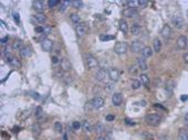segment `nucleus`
Masks as SVG:
<instances>
[{
    "label": "nucleus",
    "instance_id": "nucleus-3",
    "mask_svg": "<svg viewBox=\"0 0 188 140\" xmlns=\"http://www.w3.org/2000/svg\"><path fill=\"white\" fill-rule=\"evenodd\" d=\"M86 65H88L89 70H93L95 67H97L99 62L96 60V57H94L92 54L86 55Z\"/></svg>",
    "mask_w": 188,
    "mask_h": 140
},
{
    "label": "nucleus",
    "instance_id": "nucleus-1",
    "mask_svg": "<svg viewBox=\"0 0 188 140\" xmlns=\"http://www.w3.org/2000/svg\"><path fill=\"white\" fill-rule=\"evenodd\" d=\"M145 120L147 122V125L153 126V127H156L162 122V117L158 115H155V114H150V115H147L145 117Z\"/></svg>",
    "mask_w": 188,
    "mask_h": 140
},
{
    "label": "nucleus",
    "instance_id": "nucleus-41",
    "mask_svg": "<svg viewBox=\"0 0 188 140\" xmlns=\"http://www.w3.org/2000/svg\"><path fill=\"white\" fill-rule=\"evenodd\" d=\"M60 3V1H58V0H49L48 1V6L49 8H54L56 5H59Z\"/></svg>",
    "mask_w": 188,
    "mask_h": 140
},
{
    "label": "nucleus",
    "instance_id": "nucleus-49",
    "mask_svg": "<svg viewBox=\"0 0 188 140\" xmlns=\"http://www.w3.org/2000/svg\"><path fill=\"white\" fill-rule=\"evenodd\" d=\"M8 53H11V46H9V45H7L3 50V54H8Z\"/></svg>",
    "mask_w": 188,
    "mask_h": 140
},
{
    "label": "nucleus",
    "instance_id": "nucleus-20",
    "mask_svg": "<svg viewBox=\"0 0 188 140\" xmlns=\"http://www.w3.org/2000/svg\"><path fill=\"white\" fill-rule=\"evenodd\" d=\"M177 140H188V130L187 129H180V130H179Z\"/></svg>",
    "mask_w": 188,
    "mask_h": 140
},
{
    "label": "nucleus",
    "instance_id": "nucleus-53",
    "mask_svg": "<svg viewBox=\"0 0 188 140\" xmlns=\"http://www.w3.org/2000/svg\"><path fill=\"white\" fill-rule=\"evenodd\" d=\"M31 96L33 98H36V99H39V98H40L39 94H38V93H36V92H34V93H33V92H31Z\"/></svg>",
    "mask_w": 188,
    "mask_h": 140
},
{
    "label": "nucleus",
    "instance_id": "nucleus-31",
    "mask_svg": "<svg viewBox=\"0 0 188 140\" xmlns=\"http://www.w3.org/2000/svg\"><path fill=\"white\" fill-rule=\"evenodd\" d=\"M142 137H143L145 140H155V137L153 136V134H150L148 131H144V132L142 134Z\"/></svg>",
    "mask_w": 188,
    "mask_h": 140
},
{
    "label": "nucleus",
    "instance_id": "nucleus-44",
    "mask_svg": "<svg viewBox=\"0 0 188 140\" xmlns=\"http://www.w3.org/2000/svg\"><path fill=\"white\" fill-rule=\"evenodd\" d=\"M72 128H73L74 130H79V129L81 128V124L79 122H72Z\"/></svg>",
    "mask_w": 188,
    "mask_h": 140
},
{
    "label": "nucleus",
    "instance_id": "nucleus-29",
    "mask_svg": "<svg viewBox=\"0 0 188 140\" xmlns=\"http://www.w3.org/2000/svg\"><path fill=\"white\" fill-rule=\"evenodd\" d=\"M36 19H37L38 22H40V23H44L47 21V17L44 16L43 13H37L36 14Z\"/></svg>",
    "mask_w": 188,
    "mask_h": 140
},
{
    "label": "nucleus",
    "instance_id": "nucleus-16",
    "mask_svg": "<svg viewBox=\"0 0 188 140\" xmlns=\"http://www.w3.org/2000/svg\"><path fill=\"white\" fill-rule=\"evenodd\" d=\"M137 66L139 70H142V71H146L147 70V63H146V60H145V57H138L137 59Z\"/></svg>",
    "mask_w": 188,
    "mask_h": 140
},
{
    "label": "nucleus",
    "instance_id": "nucleus-32",
    "mask_svg": "<svg viewBox=\"0 0 188 140\" xmlns=\"http://www.w3.org/2000/svg\"><path fill=\"white\" fill-rule=\"evenodd\" d=\"M10 66H12V67H16V68H19V67H21V63L19 62V60L18 59H13L12 61L10 62V64H9Z\"/></svg>",
    "mask_w": 188,
    "mask_h": 140
},
{
    "label": "nucleus",
    "instance_id": "nucleus-5",
    "mask_svg": "<svg viewBox=\"0 0 188 140\" xmlns=\"http://www.w3.org/2000/svg\"><path fill=\"white\" fill-rule=\"evenodd\" d=\"M91 103H92V106H93L94 109H99V108H102L104 106L105 100H104V98L102 97H94L91 100Z\"/></svg>",
    "mask_w": 188,
    "mask_h": 140
},
{
    "label": "nucleus",
    "instance_id": "nucleus-37",
    "mask_svg": "<svg viewBox=\"0 0 188 140\" xmlns=\"http://www.w3.org/2000/svg\"><path fill=\"white\" fill-rule=\"evenodd\" d=\"M62 129H63V126H62V124L60 122H54V130L56 131H58V132H61L62 131Z\"/></svg>",
    "mask_w": 188,
    "mask_h": 140
},
{
    "label": "nucleus",
    "instance_id": "nucleus-34",
    "mask_svg": "<svg viewBox=\"0 0 188 140\" xmlns=\"http://www.w3.org/2000/svg\"><path fill=\"white\" fill-rule=\"evenodd\" d=\"M34 115H36V117H37V118L42 117V116H43V109H42V107L38 106L37 108H36V111H34Z\"/></svg>",
    "mask_w": 188,
    "mask_h": 140
},
{
    "label": "nucleus",
    "instance_id": "nucleus-36",
    "mask_svg": "<svg viewBox=\"0 0 188 140\" xmlns=\"http://www.w3.org/2000/svg\"><path fill=\"white\" fill-rule=\"evenodd\" d=\"M70 5H71V1H61L60 2V10L64 11L67 9V7L70 6Z\"/></svg>",
    "mask_w": 188,
    "mask_h": 140
},
{
    "label": "nucleus",
    "instance_id": "nucleus-9",
    "mask_svg": "<svg viewBox=\"0 0 188 140\" xmlns=\"http://www.w3.org/2000/svg\"><path fill=\"white\" fill-rule=\"evenodd\" d=\"M108 77L111 79L112 82H116V81H119V72L117 68H110L108 70Z\"/></svg>",
    "mask_w": 188,
    "mask_h": 140
},
{
    "label": "nucleus",
    "instance_id": "nucleus-23",
    "mask_svg": "<svg viewBox=\"0 0 188 140\" xmlns=\"http://www.w3.org/2000/svg\"><path fill=\"white\" fill-rule=\"evenodd\" d=\"M119 30L122 31L123 33H127V31H128V25H127V22H126L125 20H119Z\"/></svg>",
    "mask_w": 188,
    "mask_h": 140
},
{
    "label": "nucleus",
    "instance_id": "nucleus-11",
    "mask_svg": "<svg viewBox=\"0 0 188 140\" xmlns=\"http://www.w3.org/2000/svg\"><path fill=\"white\" fill-rule=\"evenodd\" d=\"M123 102V96L121 93H115L112 96V104L114 106H119Z\"/></svg>",
    "mask_w": 188,
    "mask_h": 140
},
{
    "label": "nucleus",
    "instance_id": "nucleus-6",
    "mask_svg": "<svg viewBox=\"0 0 188 140\" xmlns=\"http://www.w3.org/2000/svg\"><path fill=\"white\" fill-rule=\"evenodd\" d=\"M75 32H76V34L79 37L84 36L88 32V25H85V23H79V25H76V27H75Z\"/></svg>",
    "mask_w": 188,
    "mask_h": 140
},
{
    "label": "nucleus",
    "instance_id": "nucleus-35",
    "mask_svg": "<svg viewBox=\"0 0 188 140\" xmlns=\"http://www.w3.org/2000/svg\"><path fill=\"white\" fill-rule=\"evenodd\" d=\"M94 130H95L97 134H101V132L104 130V126H103L102 124H100V122H97V124L94 126Z\"/></svg>",
    "mask_w": 188,
    "mask_h": 140
},
{
    "label": "nucleus",
    "instance_id": "nucleus-47",
    "mask_svg": "<svg viewBox=\"0 0 188 140\" xmlns=\"http://www.w3.org/2000/svg\"><path fill=\"white\" fill-rule=\"evenodd\" d=\"M104 88L106 89V91H111L113 88V82H110V83H106L105 86H104Z\"/></svg>",
    "mask_w": 188,
    "mask_h": 140
},
{
    "label": "nucleus",
    "instance_id": "nucleus-57",
    "mask_svg": "<svg viewBox=\"0 0 188 140\" xmlns=\"http://www.w3.org/2000/svg\"><path fill=\"white\" fill-rule=\"evenodd\" d=\"M130 71H131V73H136V67H135V66L131 67V70H130Z\"/></svg>",
    "mask_w": 188,
    "mask_h": 140
},
{
    "label": "nucleus",
    "instance_id": "nucleus-4",
    "mask_svg": "<svg viewBox=\"0 0 188 140\" xmlns=\"http://www.w3.org/2000/svg\"><path fill=\"white\" fill-rule=\"evenodd\" d=\"M172 22H173V25H174L176 29H182L184 25H185V20H184L182 16H174L172 18Z\"/></svg>",
    "mask_w": 188,
    "mask_h": 140
},
{
    "label": "nucleus",
    "instance_id": "nucleus-43",
    "mask_svg": "<svg viewBox=\"0 0 188 140\" xmlns=\"http://www.w3.org/2000/svg\"><path fill=\"white\" fill-rule=\"evenodd\" d=\"M51 32H52V28H51V27H49V25L44 27V32H43L44 36H49Z\"/></svg>",
    "mask_w": 188,
    "mask_h": 140
},
{
    "label": "nucleus",
    "instance_id": "nucleus-17",
    "mask_svg": "<svg viewBox=\"0 0 188 140\" xmlns=\"http://www.w3.org/2000/svg\"><path fill=\"white\" fill-rule=\"evenodd\" d=\"M33 8H34L36 11H38V13H42V11L44 10V3L42 1H34L33 2Z\"/></svg>",
    "mask_w": 188,
    "mask_h": 140
},
{
    "label": "nucleus",
    "instance_id": "nucleus-21",
    "mask_svg": "<svg viewBox=\"0 0 188 140\" xmlns=\"http://www.w3.org/2000/svg\"><path fill=\"white\" fill-rule=\"evenodd\" d=\"M32 54V51L30 48H28V46H23L22 50L20 51V55L22 56V57H29V56H31Z\"/></svg>",
    "mask_w": 188,
    "mask_h": 140
},
{
    "label": "nucleus",
    "instance_id": "nucleus-19",
    "mask_svg": "<svg viewBox=\"0 0 188 140\" xmlns=\"http://www.w3.org/2000/svg\"><path fill=\"white\" fill-rule=\"evenodd\" d=\"M141 54L143 57H150L152 55H153V50L150 49V46H144V49L142 50V52H141Z\"/></svg>",
    "mask_w": 188,
    "mask_h": 140
},
{
    "label": "nucleus",
    "instance_id": "nucleus-15",
    "mask_svg": "<svg viewBox=\"0 0 188 140\" xmlns=\"http://www.w3.org/2000/svg\"><path fill=\"white\" fill-rule=\"evenodd\" d=\"M60 64H61V70L62 71H70L71 70V63H70V61L67 57L62 59L60 61Z\"/></svg>",
    "mask_w": 188,
    "mask_h": 140
},
{
    "label": "nucleus",
    "instance_id": "nucleus-55",
    "mask_svg": "<svg viewBox=\"0 0 188 140\" xmlns=\"http://www.w3.org/2000/svg\"><path fill=\"white\" fill-rule=\"evenodd\" d=\"M180 99H182L183 102H186V100H188V95H183L182 97H180Z\"/></svg>",
    "mask_w": 188,
    "mask_h": 140
},
{
    "label": "nucleus",
    "instance_id": "nucleus-54",
    "mask_svg": "<svg viewBox=\"0 0 188 140\" xmlns=\"http://www.w3.org/2000/svg\"><path fill=\"white\" fill-rule=\"evenodd\" d=\"M183 59H184V62L188 64V53H185V54L183 55Z\"/></svg>",
    "mask_w": 188,
    "mask_h": 140
},
{
    "label": "nucleus",
    "instance_id": "nucleus-51",
    "mask_svg": "<svg viewBox=\"0 0 188 140\" xmlns=\"http://www.w3.org/2000/svg\"><path fill=\"white\" fill-rule=\"evenodd\" d=\"M59 62H60V61H59V57H58L56 55L52 56V63H53V64H58Z\"/></svg>",
    "mask_w": 188,
    "mask_h": 140
},
{
    "label": "nucleus",
    "instance_id": "nucleus-56",
    "mask_svg": "<svg viewBox=\"0 0 188 140\" xmlns=\"http://www.w3.org/2000/svg\"><path fill=\"white\" fill-rule=\"evenodd\" d=\"M13 18H14V20H16V21H20V19H19V14L18 13H14V14H13Z\"/></svg>",
    "mask_w": 188,
    "mask_h": 140
},
{
    "label": "nucleus",
    "instance_id": "nucleus-18",
    "mask_svg": "<svg viewBox=\"0 0 188 140\" xmlns=\"http://www.w3.org/2000/svg\"><path fill=\"white\" fill-rule=\"evenodd\" d=\"M153 49L155 52H159L161 50H162V42H161V40L156 38V39H154V41H153Z\"/></svg>",
    "mask_w": 188,
    "mask_h": 140
},
{
    "label": "nucleus",
    "instance_id": "nucleus-28",
    "mask_svg": "<svg viewBox=\"0 0 188 140\" xmlns=\"http://www.w3.org/2000/svg\"><path fill=\"white\" fill-rule=\"evenodd\" d=\"M141 82L144 86H148L150 85V77L146 74H142L141 75Z\"/></svg>",
    "mask_w": 188,
    "mask_h": 140
},
{
    "label": "nucleus",
    "instance_id": "nucleus-7",
    "mask_svg": "<svg viewBox=\"0 0 188 140\" xmlns=\"http://www.w3.org/2000/svg\"><path fill=\"white\" fill-rule=\"evenodd\" d=\"M107 76H108V71L104 70V68H101V70L97 71V73L95 74V79L99 81V82H102V81H104L106 79Z\"/></svg>",
    "mask_w": 188,
    "mask_h": 140
},
{
    "label": "nucleus",
    "instance_id": "nucleus-50",
    "mask_svg": "<svg viewBox=\"0 0 188 140\" xmlns=\"http://www.w3.org/2000/svg\"><path fill=\"white\" fill-rule=\"evenodd\" d=\"M115 119V116L114 115H107L106 116V122H113Z\"/></svg>",
    "mask_w": 188,
    "mask_h": 140
},
{
    "label": "nucleus",
    "instance_id": "nucleus-60",
    "mask_svg": "<svg viewBox=\"0 0 188 140\" xmlns=\"http://www.w3.org/2000/svg\"><path fill=\"white\" fill-rule=\"evenodd\" d=\"M58 140H63V139H58Z\"/></svg>",
    "mask_w": 188,
    "mask_h": 140
},
{
    "label": "nucleus",
    "instance_id": "nucleus-39",
    "mask_svg": "<svg viewBox=\"0 0 188 140\" xmlns=\"http://www.w3.org/2000/svg\"><path fill=\"white\" fill-rule=\"evenodd\" d=\"M100 40L101 41H110V40H114V37L107 36V34H102V36H100Z\"/></svg>",
    "mask_w": 188,
    "mask_h": 140
},
{
    "label": "nucleus",
    "instance_id": "nucleus-2",
    "mask_svg": "<svg viewBox=\"0 0 188 140\" xmlns=\"http://www.w3.org/2000/svg\"><path fill=\"white\" fill-rule=\"evenodd\" d=\"M127 51V44L126 42H116L114 45V52L117 55H123L126 53Z\"/></svg>",
    "mask_w": 188,
    "mask_h": 140
},
{
    "label": "nucleus",
    "instance_id": "nucleus-26",
    "mask_svg": "<svg viewBox=\"0 0 188 140\" xmlns=\"http://www.w3.org/2000/svg\"><path fill=\"white\" fill-rule=\"evenodd\" d=\"M141 25H132V29H131V32H132V34H134V36H138L139 33H141Z\"/></svg>",
    "mask_w": 188,
    "mask_h": 140
},
{
    "label": "nucleus",
    "instance_id": "nucleus-27",
    "mask_svg": "<svg viewBox=\"0 0 188 140\" xmlns=\"http://www.w3.org/2000/svg\"><path fill=\"white\" fill-rule=\"evenodd\" d=\"M127 7H130L131 9H136L139 7V1H136V0H132V1H127L126 2Z\"/></svg>",
    "mask_w": 188,
    "mask_h": 140
},
{
    "label": "nucleus",
    "instance_id": "nucleus-30",
    "mask_svg": "<svg viewBox=\"0 0 188 140\" xmlns=\"http://www.w3.org/2000/svg\"><path fill=\"white\" fill-rule=\"evenodd\" d=\"M141 85H142V82H141V81H137V79H133V81H132L131 87L133 89H138V88L141 87Z\"/></svg>",
    "mask_w": 188,
    "mask_h": 140
},
{
    "label": "nucleus",
    "instance_id": "nucleus-25",
    "mask_svg": "<svg viewBox=\"0 0 188 140\" xmlns=\"http://www.w3.org/2000/svg\"><path fill=\"white\" fill-rule=\"evenodd\" d=\"M22 48H23V45H22V42L20 41V40H16L14 42H13L12 44V49L14 50V51H21L22 50Z\"/></svg>",
    "mask_w": 188,
    "mask_h": 140
},
{
    "label": "nucleus",
    "instance_id": "nucleus-8",
    "mask_svg": "<svg viewBox=\"0 0 188 140\" xmlns=\"http://www.w3.org/2000/svg\"><path fill=\"white\" fill-rule=\"evenodd\" d=\"M143 49H144V45H143V43L141 42V41H134V42L132 43V45H131L132 52L138 53V52H142V50Z\"/></svg>",
    "mask_w": 188,
    "mask_h": 140
},
{
    "label": "nucleus",
    "instance_id": "nucleus-45",
    "mask_svg": "<svg viewBox=\"0 0 188 140\" xmlns=\"http://www.w3.org/2000/svg\"><path fill=\"white\" fill-rule=\"evenodd\" d=\"M104 139L105 140H112V131H111V130H108L106 134H105Z\"/></svg>",
    "mask_w": 188,
    "mask_h": 140
},
{
    "label": "nucleus",
    "instance_id": "nucleus-40",
    "mask_svg": "<svg viewBox=\"0 0 188 140\" xmlns=\"http://www.w3.org/2000/svg\"><path fill=\"white\" fill-rule=\"evenodd\" d=\"M3 55H5V61H6V63H8V64H10V62L14 59V56H13L11 53H8V54H3Z\"/></svg>",
    "mask_w": 188,
    "mask_h": 140
},
{
    "label": "nucleus",
    "instance_id": "nucleus-59",
    "mask_svg": "<svg viewBox=\"0 0 188 140\" xmlns=\"http://www.w3.org/2000/svg\"><path fill=\"white\" fill-rule=\"evenodd\" d=\"M97 140H105V139H104V137H103V136H100V137L97 138Z\"/></svg>",
    "mask_w": 188,
    "mask_h": 140
},
{
    "label": "nucleus",
    "instance_id": "nucleus-46",
    "mask_svg": "<svg viewBox=\"0 0 188 140\" xmlns=\"http://www.w3.org/2000/svg\"><path fill=\"white\" fill-rule=\"evenodd\" d=\"M34 31H36L37 33H42V34H43L44 27H36V28H34Z\"/></svg>",
    "mask_w": 188,
    "mask_h": 140
},
{
    "label": "nucleus",
    "instance_id": "nucleus-33",
    "mask_svg": "<svg viewBox=\"0 0 188 140\" xmlns=\"http://www.w3.org/2000/svg\"><path fill=\"white\" fill-rule=\"evenodd\" d=\"M71 5L76 8V9H80L83 7V1H79V0H73V1H71Z\"/></svg>",
    "mask_w": 188,
    "mask_h": 140
},
{
    "label": "nucleus",
    "instance_id": "nucleus-52",
    "mask_svg": "<svg viewBox=\"0 0 188 140\" xmlns=\"http://www.w3.org/2000/svg\"><path fill=\"white\" fill-rule=\"evenodd\" d=\"M8 40H9V37H5L2 38L0 41H1V44H7V42H8Z\"/></svg>",
    "mask_w": 188,
    "mask_h": 140
},
{
    "label": "nucleus",
    "instance_id": "nucleus-22",
    "mask_svg": "<svg viewBox=\"0 0 188 140\" xmlns=\"http://www.w3.org/2000/svg\"><path fill=\"white\" fill-rule=\"evenodd\" d=\"M41 130H42V129H41V126H40L39 124L36 122V124L32 125V134H33L34 137H38L39 135L41 134Z\"/></svg>",
    "mask_w": 188,
    "mask_h": 140
},
{
    "label": "nucleus",
    "instance_id": "nucleus-48",
    "mask_svg": "<svg viewBox=\"0 0 188 140\" xmlns=\"http://www.w3.org/2000/svg\"><path fill=\"white\" fill-rule=\"evenodd\" d=\"M148 6V2L147 1H144V0H141L139 1V7L141 8H145V7H147Z\"/></svg>",
    "mask_w": 188,
    "mask_h": 140
},
{
    "label": "nucleus",
    "instance_id": "nucleus-58",
    "mask_svg": "<svg viewBox=\"0 0 188 140\" xmlns=\"http://www.w3.org/2000/svg\"><path fill=\"white\" fill-rule=\"evenodd\" d=\"M185 122H186V125H188V113L185 115Z\"/></svg>",
    "mask_w": 188,
    "mask_h": 140
},
{
    "label": "nucleus",
    "instance_id": "nucleus-38",
    "mask_svg": "<svg viewBox=\"0 0 188 140\" xmlns=\"http://www.w3.org/2000/svg\"><path fill=\"white\" fill-rule=\"evenodd\" d=\"M70 18H71V20H72L74 23H78V25H79V22H80V17H79V14L72 13V14L70 16Z\"/></svg>",
    "mask_w": 188,
    "mask_h": 140
},
{
    "label": "nucleus",
    "instance_id": "nucleus-12",
    "mask_svg": "<svg viewBox=\"0 0 188 140\" xmlns=\"http://www.w3.org/2000/svg\"><path fill=\"white\" fill-rule=\"evenodd\" d=\"M170 34H172V29L168 25H165L163 27V29L161 30V36L164 38V39H169L170 38Z\"/></svg>",
    "mask_w": 188,
    "mask_h": 140
},
{
    "label": "nucleus",
    "instance_id": "nucleus-42",
    "mask_svg": "<svg viewBox=\"0 0 188 140\" xmlns=\"http://www.w3.org/2000/svg\"><path fill=\"white\" fill-rule=\"evenodd\" d=\"M173 88H174V82L170 81L168 84L166 85V91H169V93H172V92H173Z\"/></svg>",
    "mask_w": 188,
    "mask_h": 140
},
{
    "label": "nucleus",
    "instance_id": "nucleus-24",
    "mask_svg": "<svg viewBox=\"0 0 188 140\" xmlns=\"http://www.w3.org/2000/svg\"><path fill=\"white\" fill-rule=\"evenodd\" d=\"M82 129L84 130V132H91L93 130V127H92V125L90 122L85 120V122H83V124H82Z\"/></svg>",
    "mask_w": 188,
    "mask_h": 140
},
{
    "label": "nucleus",
    "instance_id": "nucleus-14",
    "mask_svg": "<svg viewBox=\"0 0 188 140\" xmlns=\"http://www.w3.org/2000/svg\"><path fill=\"white\" fill-rule=\"evenodd\" d=\"M123 16L126 18H132V17H135L137 16V10L136 9H131V8H127L123 11Z\"/></svg>",
    "mask_w": 188,
    "mask_h": 140
},
{
    "label": "nucleus",
    "instance_id": "nucleus-10",
    "mask_svg": "<svg viewBox=\"0 0 188 140\" xmlns=\"http://www.w3.org/2000/svg\"><path fill=\"white\" fill-rule=\"evenodd\" d=\"M187 42H188V39L187 37H185V36H180V37L178 38V40H177V48L180 50H184L186 49V46H187Z\"/></svg>",
    "mask_w": 188,
    "mask_h": 140
},
{
    "label": "nucleus",
    "instance_id": "nucleus-13",
    "mask_svg": "<svg viewBox=\"0 0 188 140\" xmlns=\"http://www.w3.org/2000/svg\"><path fill=\"white\" fill-rule=\"evenodd\" d=\"M52 48H53V42L51 40H49V39H44L42 41V49H43V51L50 52Z\"/></svg>",
    "mask_w": 188,
    "mask_h": 140
}]
</instances>
